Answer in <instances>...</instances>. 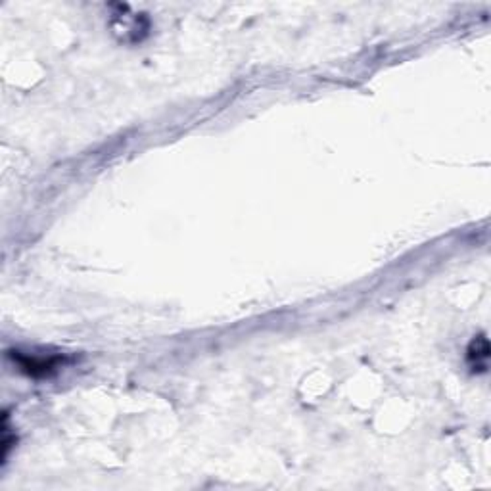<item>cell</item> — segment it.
<instances>
[{
	"label": "cell",
	"mask_w": 491,
	"mask_h": 491,
	"mask_svg": "<svg viewBox=\"0 0 491 491\" xmlns=\"http://www.w3.org/2000/svg\"><path fill=\"white\" fill-rule=\"evenodd\" d=\"M488 357H490V343L485 336H478L472 340L468 348V363L474 371H485L488 368Z\"/></svg>",
	"instance_id": "6da1fadb"
}]
</instances>
